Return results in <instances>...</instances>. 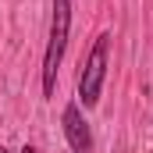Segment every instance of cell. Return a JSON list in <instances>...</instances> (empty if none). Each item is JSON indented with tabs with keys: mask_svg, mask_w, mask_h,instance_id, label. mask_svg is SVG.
Here are the masks:
<instances>
[{
	"mask_svg": "<svg viewBox=\"0 0 153 153\" xmlns=\"http://www.w3.org/2000/svg\"><path fill=\"white\" fill-rule=\"evenodd\" d=\"M61 125H64V139H68L71 153H93V132H89L85 117L78 111V103H68V107H64Z\"/></svg>",
	"mask_w": 153,
	"mask_h": 153,
	"instance_id": "cell-3",
	"label": "cell"
},
{
	"mask_svg": "<svg viewBox=\"0 0 153 153\" xmlns=\"http://www.w3.org/2000/svg\"><path fill=\"white\" fill-rule=\"evenodd\" d=\"M22 153H39V150H36V146H25V150H22Z\"/></svg>",
	"mask_w": 153,
	"mask_h": 153,
	"instance_id": "cell-4",
	"label": "cell"
},
{
	"mask_svg": "<svg viewBox=\"0 0 153 153\" xmlns=\"http://www.w3.org/2000/svg\"><path fill=\"white\" fill-rule=\"evenodd\" d=\"M0 153H11V150H4V146H0Z\"/></svg>",
	"mask_w": 153,
	"mask_h": 153,
	"instance_id": "cell-5",
	"label": "cell"
},
{
	"mask_svg": "<svg viewBox=\"0 0 153 153\" xmlns=\"http://www.w3.org/2000/svg\"><path fill=\"white\" fill-rule=\"evenodd\" d=\"M107 50H111V36H96L85 64H82V75H78V100L85 107H96L100 100V89H103V78H107Z\"/></svg>",
	"mask_w": 153,
	"mask_h": 153,
	"instance_id": "cell-2",
	"label": "cell"
},
{
	"mask_svg": "<svg viewBox=\"0 0 153 153\" xmlns=\"http://www.w3.org/2000/svg\"><path fill=\"white\" fill-rule=\"evenodd\" d=\"M71 36V0H53V18H50V43L43 57V96H53L57 68L64 61V46Z\"/></svg>",
	"mask_w": 153,
	"mask_h": 153,
	"instance_id": "cell-1",
	"label": "cell"
}]
</instances>
